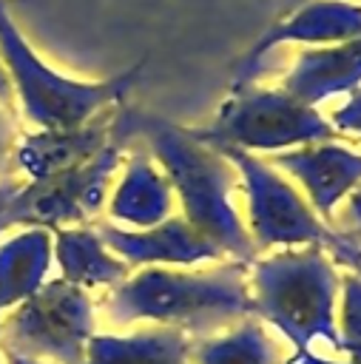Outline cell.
<instances>
[{
	"instance_id": "6da1fadb",
	"label": "cell",
	"mask_w": 361,
	"mask_h": 364,
	"mask_svg": "<svg viewBox=\"0 0 361 364\" xmlns=\"http://www.w3.org/2000/svg\"><path fill=\"white\" fill-rule=\"evenodd\" d=\"M122 119L131 139H142L151 159L162 168L182 205V219L208 236L227 259L250 264L259 250L233 205L239 188L236 168L216 148L193 136L190 128L176 125L168 117L122 105Z\"/></svg>"
},
{
	"instance_id": "7a4b0ae2",
	"label": "cell",
	"mask_w": 361,
	"mask_h": 364,
	"mask_svg": "<svg viewBox=\"0 0 361 364\" xmlns=\"http://www.w3.org/2000/svg\"><path fill=\"white\" fill-rule=\"evenodd\" d=\"M247 267L236 259L205 270L139 267L105 293L102 310L117 327L145 321L205 338L253 316Z\"/></svg>"
},
{
	"instance_id": "3957f363",
	"label": "cell",
	"mask_w": 361,
	"mask_h": 364,
	"mask_svg": "<svg viewBox=\"0 0 361 364\" xmlns=\"http://www.w3.org/2000/svg\"><path fill=\"white\" fill-rule=\"evenodd\" d=\"M253 316L273 324L296 350H307L316 338L338 350L335 299L341 276L333 256L321 245L281 247L256 256L247 267Z\"/></svg>"
},
{
	"instance_id": "277c9868",
	"label": "cell",
	"mask_w": 361,
	"mask_h": 364,
	"mask_svg": "<svg viewBox=\"0 0 361 364\" xmlns=\"http://www.w3.org/2000/svg\"><path fill=\"white\" fill-rule=\"evenodd\" d=\"M0 63L28 122L37 128H74L114 105H122L142 77L148 57L108 80H71L43 63L14 23L6 0H0Z\"/></svg>"
},
{
	"instance_id": "5b68a950",
	"label": "cell",
	"mask_w": 361,
	"mask_h": 364,
	"mask_svg": "<svg viewBox=\"0 0 361 364\" xmlns=\"http://www.w3.org/2000/svg\"><path fill=\"white\" fill-rule=\"evenodd\" d=\"M193 136L213 148L230 145L250 154L327 142L335 139V128L313 105L293 100L281 88L239 85L230 88L219 114L205 128H196Z\"/></svg>"
},
{
	"instance_id": "8992f818",
	"label": "cell",
	"mask_w": 361,
	"mask_h": 364,
	"mask_svg": "<svg viewBox=\"0 0 361 364\" xmlns=\"http://www.w3.org/2000/svg\"><path fill=\"white\" fill-rule=\"evenodd\" d=\"M122 105L117 114L114 136L105 148H99L94 156H88L80 165H71L45 179L20 185V191L9 205V228L23 225V228H43L54 233L60 228L85 225L102 210L108 182L125 162V151L134 142L122 119Z\"/></svg>"
},
{
	"instance_id": "52a82bcc",
	"label": "cell",
	"mask_w": 361,
	"mask_h": 364,
	"mask_svg": "<svg viewBox=\"0 0 361 364\" xmlns=\"http://www.w3.org/2000/svg\"><path fill=\"white\" fill-rule=\"evenodd\" d=\"M213 148V145H210ZM239 173L247 199V233L256 250L321 245L330 250L338 230H333L273 165L242 148H216Z\"/></svg>"
},
{
	"instance_id": "ba28073f",
	"label": "cell",
	"mask_w": 361,
	"mask_h": 364,
	"mask_svg": "<svg viewBox=\"0 0 361 364\" xmlns=\"http://www.w3.org/2000/svg\"><path fill=\"white\" fill-rule=\"evenodd\" d=\"M91 336V299L65 279L45 282L0 324V347L48 364H82Z\"/></svg>"
},
{
	"instance_id": "9c48e42d",
	"label": "cell",
	"mask_w": 361,
	"mask_h": 364,
	"mask_svg": "<svg viewBox=\"0 0 361 364\" xmlns=\"http://www.w3.org/2000/svg\"><path fill=\"white\" fill-rule=\"evenodd\" d=\"M361 37V6L350 0H304L293 11H287L276 26H270L253 46L250 51L236 63L233 85H247V77L256 74L259 60L279 48L281 43H304L307 48L313 46H333L344 40Z\"/></svg>"
},
{
	"instance_id": "30bf717a",
	"label": "cell",
	"mask_w": 361,
	"mask_h": 364,
	"mask_svg": "<svg viewBox=\"0 0 361 364\" xmlns=\"http://www.w3.org/2000/svg\"><path fill=\"white\" fill-rule=\"evenodd\" d=\"M264 162L290 173L304 188V199L321 219H330L338 202L361 188V151L335 139L276 151Z\"/></svg>"
},
{
	"instance_id": "8fae6325",
	"label": "cell",
	"mask_w": 361,
	"mask_h": 364,
	"mask_svg": "<svg viewBox=\"0 0 361 364\" xmlns=\"http://www.w3.org/2000/svg\"><path fill=\"white\" fill-rule=\"evenodd\" d=\"M97 233L102 245L128 267H179L225 259V253L182 216H168L145 230H128L105 222Z\"/></svg>"
},
{
	"instance_id": "7c38bea8",
	"label": "cell",
	"mask_w": 361,
	"mask_h": 364,
	"mask_svg": "<svg viewBox=\"0 0 361 364\" xmlns=\"http://www.w3.org/2000/svg\"><path fill=\"white\" fill-rule=\"evenodd\" d=\"M117 114L119 105L74 128H37L34 134H23L14 148V165L28 176V182L80 165L111 142Z\"/></svg>"
},
{
	"instance_id": "4fadbf2b",
	"label": "cell",
	"mask_w": 361,
	"mask_h": 364,
	"mask_svg": "<svg viewBox=\"0 0 361 364\" xmlns=\"http://www.w3.org/2000/svg\"><path fill=\"white\" fill-rule=\"evenodd\" d=\"M358 85H361V37L298 51L279 88L293 100L316 108V102L333 94L355 91Z\"/></svg>"
},
{
	"instance_id": "5bb4252c",
	"label": "cell",
	"mask_w": 361,
	"mask_h": 364,
	"mask_svg": "<svg viewBox=\"0 0 361 364\" xmlns=\"http://www.w3.org/2000/svg\"><path fill=\"white\" fill-rule=\"evenodd\" d=\"M173 199L162 168L145 148H134L125 159V173L108 199V216L125 222L128 230H145L171 216Z\"/></svg>"
},
{
	"instance_id": "9a60e30c",
	"label": "cell",
	"mask_w": 361,
	"mask_h": 364,
	"mask_svg": "<svg viewBox=\"0 0 361 364\" xmlns=\"http://www.w3.org/2000/svg\"><path fill=\"white\" fill-rule=\"evenodd\" d=\"M193 338L173 327H142L131 333H94L82 364H193Z\"/></svg>"
},
{
	"instance_id": "2e32d148",
	"label": "cell",
	"mask_w": 361,
	"mask_h": 364,
	"mask_svg": "<svg viewBox=\"0 0 361 364\" xmlns=\"http://www.w3.org/2000/svg\"><path fill=\"white\" fill-rule=\"evenodd\" d=\"M54 256L60 264V279L85 293L97 287L111 290L131 276V267L117 259L88 225L54 230Z\"/></svg>"
},
{
	"instance_id": "e0dca14e",
	"label": "cell",
	"mask_w": 361,
	"mask_h": 364,
	"mask_svg": "<svg viewBox=\"0 0 361 364\" xmlns=\"http://www.w3.org/2000/svg\"><path fill=\"white\" fill-rule=\"evenodd\" d=\"M54 256V233L23 228L0 245V313L31 299L43 284Z\"/></svg>"
},
{
	"instance_id": "ac0fdd59",
	"label": "cell",
	"mask_w": 361,
	"mask_h": 364,
	"mask_svg": "<svg viewBox=\"0 0 361 364\" xmlns=\"http://www.w3.org/2000/svg\"><path fill=\"white\" fill-rule=\"evenodd\" d=\"M190 358L193 364H284L276 338L256 316L222 333L193 338Z\"/></svg>"
},
{
	"instance_id": "d6986e66",
	"label": "cell",
	"mask_w": 361,
	"mask_h": 364,
	"mask_svg": "<svg viewBox=\"0 0 361 364\" xmlns=\"http://www.w3.org/2000/svg\"><path fill=\"white\" fill-rule=\"evenodd\" d=\"M341 318H338V350L347 353L350 364H361V276H341Z\"/></svg>"
},
{
	"instance_id": "ffe728a7",
	"label": "cell",
	"mask_w": 361,
	"mask_h": 364,
	"mask_svg": "<svg viewBox=\"0 0 361 364\" xmlns=\"http://www.w3.org/2000/svg\"><path fill=\"white\" fill-rule=\"evenodd\" d=\"M330 125L335 128V134H347V136H361V88L350 91V100L333 111Z\"/></svg>"
},
{
	"instance_id": "44dd1931",
	"label": "cell",
	"mask_w": 361,
	"mask_h": 364,
	"mask_svg": "<svg viewBox=\"0 0 361 364\" xmlns=\"http://www.w3.org/2000/svg\"><path fill=\"white\" fill-rule=\"evenodd\" d=\"M14 148H17V125L11 111L0 102V171L9 165V159H14Z\"/></svg>"
},
{
	"instance_id": "7402d4cb",
	"label": "cell",
	"mask_w": 361,
	"mask_h": 364,
	"mask_svg": "<svg viewBox=\"0 0 361 364\" xmlns=\"http://www.w3.org/2000/svg\"><path fill=\"white\" fill-rule=\"evenodd\" d=\"M327 253L333 256V262H341V264L350 267V273H358L361 276V247L352 239H347L344 233H338Z\"/></svg>"
},
{
	"instance_id": "603a6c76",
	"label": "cell",
	"mask_w": 361,
	"mask_h": 364,
	"mask_svg": "<svg viewBox=\"0 0 361 364\" xmlns=\"http://www.w3.org/2000/svg\"><path fill=\"white\" fill-rule=\"evenodd\" d=\"M338 233H344L347 239H352L361 247V193L350 196V205L344 213V230H338Z\"/></svg>"
},
{
	"instance_id": "cb8c5ba5",
	"label": "cell",
	"mask_w": 361,
	"mask_h": 364,
	"mask_svg": "<svg viewBox=\"0 0 361 364\" xmlns=\"http://www.w3.org/2000/svg\"><path fill=\"white\" fill-rule=\"evenodd\" d=\"M17 191H20L17 179H0V233L9 228V205Z\"/></svg>"
},
{
	"instance_id": "d4e9b609",
	"label": "cell",
	"mask_w": 361,
	"mask_h": 364,
	"mask_svg": "<svg viewBox=\"0 0 361 364\" xmlns=\"http://www.w3.org/2000/svg\"><path fill=\"white\" fill-rule=\"evenodd\" d=\"M284 364H335V361H327V358H321V355H316L310 350H296Z\"/></svg>"
},
{
	"instance_id": "484cf974",
	"label": "cell",
	"mask_w": 361,
	"mask_h": 364,
	"mask_svg": "<svg viewBox=\"0 0 361 364\" xmlns=\"http://www.w3.org/2000/svg\"><path fill=\"white\" fill-rule=\"evenodd\" d=\"M11 97H14V88H11V80H9V74H6V68L0 63V102L6 108H11Z\"/></svg>"
},
{
	"instance_id": "4316f807",
	"label": "cell",
	"mask_w": 361,
	"mask_h": 364,
	"mask_svg": "<svg viewBox=\"0 0 361 364\" xmlns=\"http://www.w3.org/2000/svg\"><path fill=\"white\" fill-rule=\"evenodd\" d=\"M301 3H304V0H284V6H281V11L287 14V11H293L296 6H301Z\"/></svg>"
},
{
	"instance_id": "83f0119b",
	"label": "cell",
	"mask_w": 361,
	"mask_h": 364,
	"mask_svg": "<svg viewBox=\"0 0 361 364\" xmlns=\"http://www.w3.org/2000/svg\"><path fill=\"white\" fill-rule=\"evenodd\" d=\"M335 364H338V361H335ZM344 364H350V361H344Z\"/></svg>"
},
{
	"instance_id": "f1b7e54d",
	"label": "cell",
	"mask_w": 361,
	"mask_h": 364,
	"mask_svg": "<svg viewBox=\"0 0 361 364\" xmlns=\"http://www.w3.org/2000/svg\"><path fill=\"white\" fill-rule=\"evenodd\" d=\"M355 193H361V188H358V191H355Z\"/></svg>"
}]
</instances>
